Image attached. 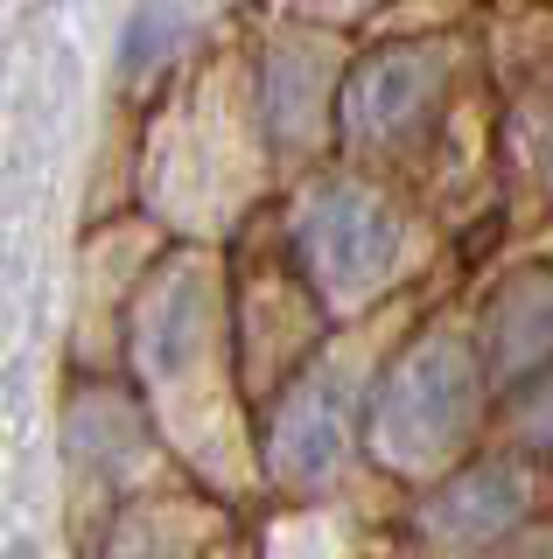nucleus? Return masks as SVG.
Instances as JSON below:
<instances>
[{"instance_id": "obj_4", "label": "nucleus", "mask_w": 553, "mask_h": 559, "mask_svg": "<svg viewBox=\"0 0 553 559\" xmlns=\"http://www.w3.org/2000/svg\"><path fill=\"white\" fill-rule=\"evenodd\" d=\"M343 371H316L302 378L295 392L281 399V413H273V468H281L287 483H316L337 468L343 454Z\"/></svg>"}, {"instance_id": "obj_2", "label": "nucleus", "mask_w": 553, "mask_h": 559, "mask_svg": "<svg viewBox=\"0 0 553 559\" xmlns=\"http://www.w3.org/2000/svg\"><path fill=\"white\" fill-rule=\"evenodd\" d=\"M295 259L316 294L357 301L400 259V210L365 182H316L295 210Z\"/></svg>"}, {"instance_id": "obj_9", "label": "nucleus", "mask_w": 553, "mask_h": 559, "mask_svg": "<svg viewBox=\"0 0 553 559\" xmlns=\"http://www.w3.org/2000/svg\"><path fill=\"white\" fill-rule=\"evenodd\" d=\"M505 559H553V546H518V552H505Z\"/></svg>"}, {"instance_id": "obj_3", "label": "nucleus", "mask_w": 553, "mask_h": 559, "mask_svg": "<svg viewBox=\"0 0 553 559\" xmlns=\"http://www.w3.org/2000/svg\"><path fill=\"white\" fill-rule=\"evenodd\" d=\"M442 92H448V63L435 49H421V43L372 49L343 78V127L357 140H378V147H400V140H413L435 119Z\"/></svg>"}, {"instance_id": "obj_5", "label": "nucleus", "mask_w": 553, "mask_h": 559, "mask_svg": "<svg viewBox=\"0 0 553 559\" xmlns=\"http://www.w3.org/2000/svg\"><path fill=\"white\" fill-rule=\"evenodd\" d=\"M532 503V483L518 462H483V468H462L456 483L427 503V532L442 546H491L497 532H511Z\"/></svg>"}, {"instance_id": "obj_7", "label": "nucleus", "mask_w": 553, "mask_h": 559, "mask_svg": "<svg viewBox=\"0 0 553 559\" xmlns=\"http://www.w3.org/2000/svg\"><path fill=\"white\" fill-rule=\"evenodd\" d=\"M267 127L273 140H302L308 127L322 119V105H330V70H322V49L316 43H267Z\"/></svg>"}, {"instance_id": "obj_8", "label": "nucleus", "mask_w": 553, "mask_h": 559, "mask_svg": "<svg viewBox=\"0 0 553 559\" xmlns=\"http://www.w3.org/2000/svg\"><path fill=\"white\" fill-rule=\"evenodd\" d=\"M518 419H526V433L540 448H553V364L526 384V392H518Z\"/></svg>"}, {"instance_id": "obj_6", "label": "nucleus", "mask_w": 553, "mask_h": 559, "mask_svg": "<svg viewBox=\"0 0 553 559\" xmlns=\"http://www.w3.org/2000/svg\"><path fill=\"white\" fill-rule=\"evenodd\" d=\"M483 349H491L497 378H540L553 364V280L546 273H518L505 294L491 301L483 322Z\"/></svg>"}, {"instance_id": "obj_1", "label": "nucleus", "mask_w": 553, "mask_h": 559, "mask_svg": "<svg viewBox=\"0 0 553 559\" xmlns=\"http://www.w3.org/2000/svg\"><path fill=\"white\" fill-rule=\"evenodd\" d=\"M476 357L448 336L413 343L400 364L378 384V406H372V441L392 468H435L448 462L476 427Z\"/></svg>"}]
</instances>
